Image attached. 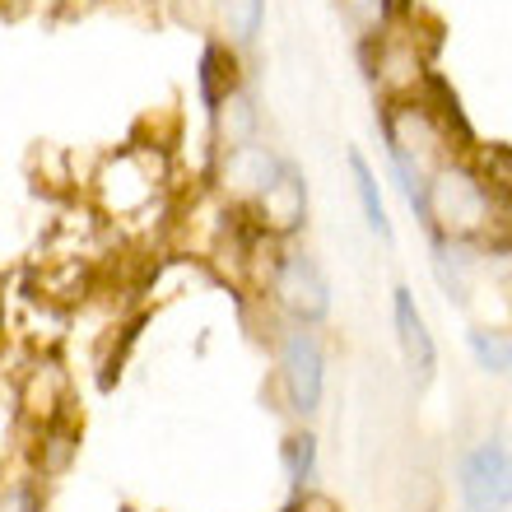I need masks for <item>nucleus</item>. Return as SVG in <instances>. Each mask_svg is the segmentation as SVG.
<instances>
[{"label":"nucleus","instance_id":"obj_6","mask_svg":"<svg viewBox=\"0 0 512 512\" xmlns=\"http://www.w3.org/2000/svg\"><path fill=\"white\" fill-rule=\"evenodd\" d=\"M247 210H252L256 229L284 243V238H294V233L308 224V182H303V173H298L294 163H284L280 173H275V182H270Z\"/></svg>","mask_w":512,"mask_h":512},{"label":"nucleus","instance_id":"obj_7","mask_svg":"<svg viewBox=\"0 0 512 512\" xmlns=\"http://www.w3.org/2000/svg\"><path fill=\"white\" fill-rule=\"evenodd\" d=\"M391 322H396V340H401V354H405L410 378H415L419 387H424V382H433V368H438V345H433L429 326H424V312L415 308L410 284H396V289H391Z\"/></svg>","mask_w":512,"mask_h":512},{"label":"nucleus","instance_id":"obj_10","mask_svg":"<svg viewBox=\"0 0 512 512\" xmlns=\"http://www.w3.org/2000/svg\"><path fill=\"white\" fill-rule=\"evenodd\" d=\"M215 149H233V145H247V140H256V108H252V98L238 89L233 98H224L215 112Z\"/></svg>","mask_w":512,"mask_h":512},{"label":"nucleus","instance_id":"obj_5","mask_svg":"<svg viewBox=\"0 0 512 512\" xmlns=\"http://www.w3.org/2000/svg\"><path fill=\"white\" fill-rule=\"evenodd\" d=\"M284 168V159L261 140H247V145L219 149L215 154V187L219 196H229L233 205H252L261 191L275 182V173Z\"/></svg>","mask_w":512,"mask_h":512},{"label":"nucleus","instance_id":"obj_13","mask_svg":"<svg viewBox=\"0 0 512 512\" xmlns=\"http://www.w3.org/2000/svg\"><path fill=\"white\" fill-rule=\"evenodd\" d=\"M219 28H224V42L229 47H243L261 33V14H266V0H215Z\"/></svg>","mask_w":512,"mask_h":512},{"label":"nucleus","instance_id":"obj_3","mask_svg":"<svg viewBox=\"0 0 512 512\" xmlns=\"http://www.w3.org/2000/svg\"><path fill=\"white\" fill-rule=\"evenodd\" d=\"M275 359H280V387L289 396V410L303 419L317 415L322 410V391H326V354H322L317 331L289 322L280 331Z\"/></svg>","mask_w":512,"mask_h":512},{"label":"nucleus","instance_id":"obj_15","mask_svg":"<svg viewBox=\"0 0 512 512\" xmlns=\"http://www.w3.org/2000/svg\"><path fill=\"white\" fill-rule=\"evenodd\" d=\"M284 466H289V485H294V494L303 499L312 489V480H317V438H312L308 429L294 433L289 443H284Z\"/></svg>","mask_w":512,"mask_h":512},{"label":"nucleus","instance_id":"obj_11","mask_svg":"<svg viewBox=\"0 0 512 512\" xmlns=\"http://www.w3.org/2000/svg\"><path fill=\"white\" fill-rule=\"evenodd\" d=\"M475 177L489 187V196L503 205H512V145H475L471 159Z\"/></svg>","mask_w":512,"mask_h":512},{"label":"nucleus","instance_id":"obj_16","mask_svg":"<svg viewBox=\"0 0 512 512\" xmlns=\"http://www.w3.org/2000/svg\"><path fill=\"white\" fill-rule=\"evenodd\" d=\"M354 14H359V24H382L387 19V0H345Z\"/></svg>","mask_w":512,"mask_h":512},{"label":"nucleus","instance_id":"obj_4","mask_svg":"<svg viewBox=\"0 0 512 512\" xmlns=\"http://www.w3.org/2000/svg\"><path fill=\"white\" fill-rule=\"evenodd\" d=\"M461 503L466 512L512 508V452L503 438H485L461 457Z\"/></svg>","mask_w":512,"mask_h":512},{"label":"nucleus","instance_id":"obj_2","mask_svg":"<svg viewBox=\"0 0 512 512\" xmlns=\"http://www.w3.org/2000/svg\"><path fill=\"white\" fill-rule=\"evenodd\" d=\"M270 298H275V308L298 326H317L331 317V280H326V270L317 266V256L298 252V247H284L280 261H275Z\"/></svg>","mask_w":512,"mask_h":512},{"label":"nucleus","instance_id":"obj_8","mask_svg":"<svg viewBox=\"0 0 512 512\" xmlns=\"http://www.w3.org/2000/svg\"><path fill=\"white\" fill-rule=\"evenodd\" d=\"M415 103L429 112V122L443 131V140L452 149H475L480 145V140H475L471 117H466V108H461L457 89H452L443 75H424V80L415 84Z\"/></svg>","mask_w":512,"mask_h":512},{"label":"nucleus","instance_id":"obj_9","mask_svg":"<svg viewBox=\"0 0 512 512\" xmlns=\"http://www.w3.org/2000/svg\"><path fill=\"white\" fill-rule=\"evenodd\" d=\"M243 89V75H238V56H233L229 42H210L201 52V70H196V94H201V108L215 112L224 98H233Z\"/></svg>","mask_w":512,"mask_h":512},{"label":"nucleus","instance_id":"obj_17","mask_svg":"<svg viewBox=\"0 0 512 512\" xmlns=\"http://www.w3.org/2000/svg\"><path fill=\"white\" fill-rule=\"evenodd\" d=\"M415 10V0H387V19L391 14H410Z\"/></svg>","mask_w":512,"mask_h":512},{"label":"nucleus","instance_id":"obj_14","mask_svg":"<svg viewBox=\"0 0 512 512\" xmlns=\"http://www.w3.org/2000/svg\"><path fill=\"white\" fill-rule=\"evenodd\" d=\"M466 345H471L475 364L485 368V373H494V378H508V373H512V331L475 326L471 336H466Z\"/></svg>","mask_w":512,"mask_h":512},{"label":"nucleus","instance_id":"obj_18","mask_svg":"<svg viewBox=\"0 0 512 512\" xmlns=\"http://www.w3.org/2000/svg\"><path fill=\"white\" fill-rule=\"evenodd\" d=\"M289 512H303V508H298V499H294V508H289Z\"/></svg>","mask_w":512,"mask_h":512},{"label":"nucleus","instance_id":"obj_1","mask_svg":"<svg viewBox=\"0 0 512 512\" xmlns=\"http://www.w3.org/2000/svg\"><path fill=\"white\" fill-rule=\"evenodd\" d=\"M94 196L112 219H135L163 196V168L149 145H131L103 163L94 177Z\"/></svg>","mask_w":512,"mask_h":512},{"label":"nucleus","instance_id":"obj_12","mask_svg":"<svg viewBox=\"0 0 512 512\" xmlns=\"http://www.w3.org/2000/svg\"><path fill=\"white\" fill-rule=\"evenodd\" d=\"M350 173H354V191H359V205H364V224L378 238L391 243V219H387V205H382V191H378V173L368 168V159L359 149H350Z\"/></svg>","mask_w":512,"mask_h":512}]
</instances>
